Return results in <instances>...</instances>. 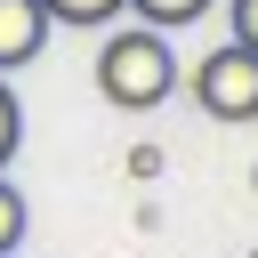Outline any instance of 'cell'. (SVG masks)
Returning a JSON list of instances; mask_svg holds the SVG:
<instances>
[{
	"mask_svg": "<svg viewBox=\"0 0 258 258\" xmlns=\"http://www.w3.org/2000/svg\"><path fill=\"white\" fill-rule=\"evenodd\" d=\"M177 81H185V64L169 56V32H153V24L105 32V48H97V97H105V105L153 113V105H169Z\"/></svg>",
	"mask_w": 258,
	"mask_h": 258,
	"instance_id": "cell-1",
	"label": "cell"
},
{
	"mask_svg": "<svg viewBox=\"0 0 258 258\" xmlns=\"http://www.w3.org/2000/svg\"><path fill=\"white\" fill-rule=\"evenodd\" d=\"M185 89H194V105L210 113V121H258V56L250 48H210L194 73H185Z\"/></svg>",
	"mask_w": 258,
	"mask_h": 258,
	"instance_id": "cell-2",
	"label": "cell"
},
{
	"mask_svg": "<svg viewBox=\"0 0 258 258\" xmlns=\"http://www.w3.org/2000/svg\"><path fill=\"white\" fill-rule=\"evenodd\" d=\"M48 8L40 0H0V73H16V64H32L40 48H48Z\"/></svg>",
	"mask_w": 258,
	"mask_h": 258,
	"instance_id": "cell-3",
	"label": "cell"
},
{
	"mask_svg": "<svg viewBox=\"0 0 258 258\" xmlns=\"http://www.w3.org/2000/svg\"><path fill=\"white\" fill-rule=\"evenodd\" d=\"M121 8H137V24H153V32H177V24H202L218 0H121Z\"/></svg>",
	"mask_w": 258,
	"mask_h": 258,
	"instance_id": "cell-4",
	"label": "cell"
},
{
	"mask_svg": "<svg viewBox=\"0 0 258 258\" xmlns=\"http://www.w3.org/2000/svg\"><path fill=\"white\" fill-rule=\"evenodd\" d=\"M40 8H48V24H81V32H97V24L121 16V0H40Z\"/></svg>",
	"mask_w": 258,
	"mask_h": 258,
	"instance_id": "cell-5",
	"label": "cell"
},
{
	"mask_svg": "<svg viewBox=\"0 0 258 258\" xmlns=\"http://www.w3.org/2000/svg\"><path fill=\"white\" fill-rule=\"evenodd\" d=\"M24 226H32V210H24V194L8 185V169H0V258L24 242Z\"/></svg>",
	"mask_w": 258,
	"mask_h": 258,
	"instance_id": "cell-6",
	"label": "cell"
},
{
	"mask_svg": "<svg viewBox=\"0 0 258 258\" xmlns=\"http://www.w3.org/2000/svg\"><path fill=\"white\" fill-rule=\"evenodd\" d=\"M16 145H24V105H16V89L0 81V169L16 161Z\"/></svg>",
	"mask_w": 258,
	"mask_h": 258,
	"instance_id": "cell-7",
	"label": "cell"
},
{
	"mask_svg": "<svg viewBox=\"0 0 258 258\" xmlns=\"http://www.w3.org/2000/svg\"><path fill=\"white\" fill-rule=\"evenodd\" d=\"M226 24H234V48L258 56V0H226Z\"/></svg>",
	"mask_w": 258,
	"mask_h": 258,
	"instance_id": "cell-8",
	"label": "cell"
},
{
	"mask_svg": "<svg viewBox=\"0 0 258 258\" xmlns=\"http://www.w3.org/2000/svg\"><path fill=\"white\" fill-rule=\"evenodd\" d=\"M121 169H129L137 185H153V177H161V145H129V161H121Z\"/></svg>",
	"mask_w": 258,
	"mask_h": 258,
	"instance_id": "cell-9",
	"label": "cell"
},
{
	"mask_svg": "<svg viewBox=\"0 0 258 258\" xmlns=\"http://www.w3.org/2000/svg\"><path fill=\"white\" fill-rule=\"evenodd\" d=\"M250 194H258V161H250Z\"/></svg>",
	"mask_w": 258,
	"mask_h": 258,
	"instance_id": "cell-10",
	"label": "cell"
},
{
	"mask_svg": "<svg viewBox=\"0 0 258 258\" xmlns=\"http://www.w3.org/2000/svg\"><path fill=\"white\" fill-rule=\"evenodd\" d=\"M8 258H16V250H8Z\"/></svg>",
	"mask_w": 258,
	"mask_h": 258,
	"instance_id": "cell-11",
	"label": "cell"
},
{
	"mask_svg": "<svg viewBox=\"0 0 258 258\" xmlns=\"http://www.w3.org/2000/svg\"><path fill=\"white\" fill-rule=\"evenodd\" d=\"M250 258H258V250H250Z\"/></svg>",
	"mask_w": 258,
	"mask_h": 258,
	"instance_id": "cell-12",
	"label": "cell"
}]
</instances>
